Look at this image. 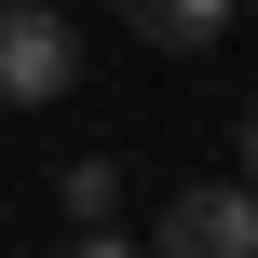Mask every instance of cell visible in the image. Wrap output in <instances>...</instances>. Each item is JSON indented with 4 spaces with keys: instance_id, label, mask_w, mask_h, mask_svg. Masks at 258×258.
<instances>
[{
    "instance_id": "obj_7",
    "label": "cell",
    "mask_w": 258,
    "mask_h": 258,
    "mask_svg": "<svg viewBox=\"0 0 258 258\" xmlns=\"http://www.w3.org/2000/svg\"><path fill=\"white\" fill-rule=\"evenodd\" d=\"M231 14H258V0H231Z\"/></svg>"
},
{
    "instance_id": "obj_3",
    "label": "cell",
    "mask_w": 258,
    "mask_h": 258,
    "mask_svg": "<svg viewBox=\"0 0 258 258\" xmlns=\"http://www.w3.org/2000/svg\"><path fill=\"white\" fill-rule=\"evenodd\" d=\"M109 14H136V41H163V54H204L231 27V0H109Z\"/></svg>"
},
{
    "instance_id": "obj_5",
    "label": "cell",
    "mask_w": 258,
    "mask_h": 258,
    "mask_svg": "<svg viewBox=\"0 0 258 258\" xmlns=\"http://www.w3.org/2000/svg\"><path fill=\"white\" fill-rule=\"evenodd\" d=\"M245 190H258V95H245Z\"/></svg>"
},
{
    "instance_id": "obj_4",
    "label": "cell",
    "mask_w": 258,
    "mask_h": 258,
    "mask_svg": "<svg viewBox=\"0 0 258 258\" xmlns=\"http://www.w3.org/2000/svg\"><path fill=\"white\" fill-rule=\"evenodd\" d=\"M109 204H122V177H109V163H68V218H82V231H95V218H109Z\"/></svg>"
},
{
    "instance_id": "obj_6",
    "label": "cell",
    "mask_w": 258,
    "mask_h": 258,
    "mask_svg": "<svg viewBox=\"0 0 258 258\" xmlns=\"http://www.w3.org/2000/svg\"><path fill=\"white\" fill-rule=\"evenodd\" d=\"M82 258H136V245H109V231H95V245H82Z\"/></svg>"
},
{
    "instance_id": "obj_1",
    "label": "cell",
    "mask_w": 258,
    "mask_h": 258,
    "mask_svg": "<svg viewBox=\"0 0 258 258\" xmlns=\"http://www.w3.org/2000/svg\"><path fill=\"white\" fill-rule=\"evenodd\" d=\"M82 82V41H68V14H41V0H0V109H54Z\"/></svg>"
},
{
    "instance_id": "obj_2",
    "label": "cell",
    "mask_w": 258,
    "mask_h": 258,
    "mask_svg": "<svg viewBox=\"0 0 258 258\" xmlns=\"http://www.w3.org/2000/svg\"><path fill=\"white\" fill-rule=\"evenodd\" d=\"M150 258H258V190H245V177L177 190V204H163V231H150Z\"/></svg>"
}]
</instances>
